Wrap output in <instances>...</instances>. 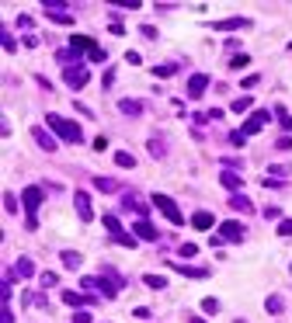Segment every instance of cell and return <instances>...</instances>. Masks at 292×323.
Wrapping results in <instances>:
<instances>
[{
    "label": "cell",
    "mask_w": 292,
    "mask_h": 323,
    "mask_svg": "<svg viewBox=\"0 0 292 323\" xmlns=\"http://www.w3.org/2000/svg\"><path fill=\"white\" fill-rule=\"evenodd\" d=\"M122 209H129V212H139V216H146V202H143V198H139L136 191H129V195H122Z\"/></svg>",
    "instance_id": "9c48e42d"
},
{
    "label": "cell",
    "mask_w": 292,
    "mask_h": 323,
    "mask_svg": "<svg viewBox=\"0 0 292 323\" xmlns=\"http://www.w3.org/2000/svg\"><path fill=\"white\" fill-rule=\"evenodd\" d=\"M150 205H153V209H160L167 219H171V223H174V226H181V223H184V216H181V209H177L174 198H167V195H150Z\"/></svg>",
    "instance_id": "7a4b0ae2"
},
{
    "label": "cell",
    "mask_w": 292,
    "mask_h": 323,
    "mask_svg": "<svg viewBox=\"0 0 292 323\" xmlns=\"http://www.w3.org/2000/svg\"><path fill=\"white\" fill-rule=\"evenodd\" d=\"M174 271L188 275V278H205V275H209V267H188V264H174Z\"/></svg>",
    "instance_id": "44dd1931"
},
{
    "label": "cell",
    "mask_w": 292,
    "mask_h": 323,
    "mask_svg": "<svg viewBox=\"0 0 292 323\" xmlns=\"http://www.w3.org/2000/svg\"><path fill=\"white\" fill-rule=\"evenodd\" d=\"M192 226H195V229H213V226H216L213 212H195V216H192Z\"/></svg>",
    "instance_id": "e0dca14e"
},
{
    "label": "cell",
    "mask_w": 292,
    "mask_h": 323,
    "mask_svg": "<svg viewBox=\"0 0 292 323\" xmlns=\"http://www.w3.org/2000/svg\"><path fill=\"white\" fill-rule=\"evenodd\" d=\"M45 11H49V18L59 21V24H70L73 14H66V7H59V4H45Z\"/></svg>",
    "instance_id": "9a60e30c"
},
{
    "label": "cell",
    "mask_w": 292,
    "mask_h": 323,
    "mask_svg": "<svg viewBox=\"0 0 292 323\" xmlns=\"http://www.w3.org/2000/svg\"><path fill=\"white\" fill-rule=\"evenodd\" d=\"M21 198H24V209H28V216H32V219H28V226H35V209L42 205V188L32 184V188L21 191Z\"/></svg>",
    "instance_id": "8992f818"
},
{
    "label": "cell",
    "mask_w": 292,
    "mask_h": 323,
    "mask_svg": "<svg viewBox=\"0 0 292 323\" xmlns=\"http://www.w3.org/2000/svg\"><path fill=\"white\" fill-rule=\"evenodd\" d=\"M59 261H63V267H66V271H77V267L84 264V257H80L77 250H63V257H59Z\"/></svg>",
    "instance_id": "2e32d148"
},
{
    "label": "cell",
    "mask_w": 292,
    "mask_h": 323,
    "mask_svg": "<svg viewBox=\"0 0 292 323\" xmlns=\"http://www.w3.org/2000/svg\"><path fill=\"white\" fill-rule=\"evenodd\" d=\"M125 63H132V66H139V63H143V56H139V52H125Z\"/></svg>",
    "instance_id": "60d3db41"
},
{
    "label": "cell",
    "mask_w": 292,
    "mask_h": 323,
    "mask_svg": "<svg viewBox=\"0 0 292 323\" xmlns=\"http://www.w3.org/2000/svg\"><path fill=\"white\" fill-rule=\"evenodd\" d=\"M268 313H282V309H285V303H282V295H268Z\"/></svg>",
    "instance_id": "f546056e"
},
{
    "label": "cell",
    "mask_w": 292,
    "mask_h": 323,
    "mask_svg": "<svg viewBox=\"0 0 292 323\" xmlns=\"http://www.w3.org/2000/svg\"><path fill=\"white\" fill-rule=\"evenodd\" d=\"M94 188L104 191V195H112V191H115V181H108V177H94Z\"/></svg>",
    "instance_id": "83f0119b"
},
{
    "label": "cell",
    "mask_w": 292,
    "mask_h": 323,
    "mask_svg": "<svg viewBox=\"0 0 292 323\" xmlns=\"http://www.w3.org/2000/svg\"><path fill=\"white\" fill-rule=\"evenodd\" d=\"M219 181H223V188L233 191V195H240V188H244V181H240V174H236V171H223V174H219Z\"/></svg>",
    "instance_id": "5bb4252c"
},
{
    "label": "cell",
    "mask_w": 292,
    "mask_h": 323,
    "mask_svg": "<svg viewBox=\"0 0 292 323\" xmlns=\"http://www.w3.org/2000/svg\"><path fill=\"white\" fill-rule=\"evenodd\" d=\"M45 122H49V129H52L63 143H80V139H84L80 125H77V122H70V118H63V115H49Z\"/></svg>",
    "instance_id": "6da1fadb"
},
{
    "label": "cell",
    "mask_w": 292,
    "mask_h": 323,
    "mask_svg": "<svg viewBox=\"0 0 292 323\" xmlns=\"http://www.w3.org/2000/svg\"><path fill=\"white\" fill-rule=\"evenodd\" d=\"M230 66H233V70H240V66H247V56H233V59H230Z\"/></svg>",
    "instance_id": "f35d334b"
},
{
    "label": "cell",
    "mask_w": 292,
    "mask_h": 323,
    "mask_svg": "<svg viewBox=\"0 0 292 323\" xmlns=\"http://www.w3.org/2000/svg\"><path fill=\"white\" fill-rule=\"evenodd\" d=\"M143 282H146L150 288H167V278H164V275H146Z\"/></svg>",
    "instance_id": "f1b7e54d"
},
{
    "label": "cell",
    "mask_w": 292,
    "mask_h": 323,
    "mask_svg": "<svg viewBox=\"0 0 292 323\" xmlns=\"http://www.w3.org/2000/svg\"><path fill=\"white\" fill-rule=\"evenodd\" d=\"M0 38H4V49H7V52H14V45H18V42H14V38L7 35V28H4V32H0Z\"/></svg>",
    "instance_id": "e575fe53"
},
{
    "label": "cell",
    "mask_w": 292,
    "mask_h": 323,
    "mask_svg": "<svg viewBox=\"0 0 292 323\" xmlns=\"http://www.w3.org/2000/svg\"><path fill=\"white\" fill-rule=\"evenodd\" d=\"M73 202H77V216L84 219V223H91V219H94V209H91V195H87V191H77V195H73Z\"/></svg>",
    "instance_id": "52a82bcc"
},
{
    "label": "cell",
    "mask_w": 292,
    "mask_h": 323,
    "mask_svg": "<svg viewBox=\"0 0 292 323\" xmlns=\"http://www.w3.org/2000/svg\"><path fill=\"white\" fill-rule=\"evenodd\" d=\"M177 73V66H156L153 70V76H174Z\"/></svg>",
    "instance_id": "836d02e7"
},
{
    "label": "cell",
    "mask_w": 292,
    "mask_h": 323,
    "mask_svg": "<svg viewBox=\"0 0 292 323\" xmlns=\"http://www.w3.org/2000/svg\"><path fill=\"white\" fill-rule=\"evenodd\" d=\"M216 28L230 32V28H247V18H226V21H216Z\"/></svg>",
    "instance_id": "603a6c76"
},
{
    "label": "cell",
    "mask_w": 292,
    "mask_h": 323,
    "mask_svg": "<svg viewBox=\"0 0 292 323\" xmlns=\"http://www.w3.org/2000/svg\"><path fill=\"white\" fill-rule=\"evenodd\" d=\"M177 254H181V257H195V254H198V244H181Z\"/></svg>",
    "instance_id": "1f68e13d"
},
{
    "label": "cell",
    "mask_w": 292,
    "mask_h": 323,
    "mask_svg": "<svg viewBox=\"0 0 292 323\" xmlns=\"http://www.w3.org/2000/svg\"><path fill=\"white\" fill-rule=\"evenodd\" d=\"M32 139H35V143H39V146H42L45 153H52V150H56V139L45 132L42 125H32Z\"/></svg>",
    "instance_id": "30bf717a"
},
{
    "label": "cell",
    "mask_w": 292,
    "mask_h": 323,
    "mask_svg": "<svg viewBox=\"0 0 292 323\" xmlns=\"http://www.w3.org/2000/svg\"><path fill=\"white\" fill-rule=\"evenodd\" d=\"M261 184H264V188H282V184H285V181H278V177H264V181H261Z\"/></svg>",
    "instance_id": "74e56055"
},
{
    "label": "cell",
    "mask_w": 292,
    "mask_h": 323,
    "mask_svg": "<svg viewBox=\"0 0 292 323\" xmlns=\"http://www.w3.org/2000/svg\"><path fill=\"white\" fill-rule=\"evenodd\" d=\"M275 115H278V122H282V129H285V132H292V115L285 112V108H282V104H278V108H275Z\"/></svg>",
    "instance_id": "cb8c5ba5"
},
{
    "label": "cell",
    "mask_w": 292,
    "mask_h": 323,
    "mask_svg": "<svg viewBox=\"0 0 292 323\" xmlns=\"http://www.w3.org/2000/svg\"><path fill=\"white\" fill-rule=\"evenodd\" d=\"M205 87H209V76L195 73L192 80H188V97H202V94H205Z\"/></svg>",
    "instance_id": "4fadbf2b"
},
{
    "label": "cell",
    "mask_w": 292,
    "mask_h": 323,
    "mask_svg": "<svg viewBox=\"0 0 292 323\" xmlns=\"http://www.w3.org/2000/svg\"><path fill=\"white\" fill-rule=\"evenodd\" d=\"M4 209H7V216H14V212H18V195L4 191Z\"/></svg>",
    "instance_id": "484cf974"
},
{
    "label": "cell",
    "mask_w": 292,
    "mask_h": 323,
    "mask_svg": "<svg viewBox=\"0 0 292 323\" xmlns=\"http://www.w3.org/2000/svg\"><path fill=\"white\" fill-rule=\"evenodd\" d=\"M70 49H77V52H91L94 45H91V38H87V35H73V38H70Z\"/></svg>",
    "instance_id": "ffe728a7"
},
{
    "label": "cell",
    "mask_w": 292,
    "mask_h": 323,
    "mask_svg": "<svg viewBox=\"0 0 292 323\" xmlns=\"http://www.w3.org/2000/svg\"><path fill=\"white\" fill-rule=\"evenodd\" d=\"M118 112H122V115H139V112H143V101H132V97H122V101H118Z\"/></svg>",
    "instance_id": "ac0fdd59"
},
{
    "label": "cell",
    "mask_w": 292,
    "mask_h": 323,
    "mask_svg": "<svg viewBox=\"0 0 292 323\" xmlns=\"http://www.w3.org/2000/svg\"><path fill=\"white\" fill-rule=\"evenodd\" d=\"M230 209H236V212H254V202L247 198V195H233V198H230Z\"/></svg>",
    "instance_id": "d6986e66"
},
{
    "label": "cell",
    "mask_w": 292,
    "mask_h": 323,
    "mask_svg": "<svg viewBox=\"0 0 292 323\" xmlns=\"http://www.w3.org/2000/svg\"><path fill=\"white\" fill-rule=\"evenodd\" d=\"M63 303L73 306V309H84L87 303L94 306V299H91V295H84V292H66V288H63Z\"/></svg>",
    "instance_id": "7c38bea8"
},
{
    "label": "cell",
    "mask_w": 292,
    "mask_h": 323,
    "mask_svg": "<svg viewBox=\"0 0 292 323\" xmlns=\"http://www.w3.org/2000/svg\"><path fill=\"white\" fill-rule=\"evenodd\" d=\"M77 56H80L77 49H59V52H56V59H59V63H66V66H80Z\"/></svg>",
    "instance_id": "7402d4cb"
},
{
    "label": "cell",
    "mask_w": 292,
    "mask_h": 323,
    "mask_svg": "<svg viewBox=\"0 0 292 323\" xmlns=\"http://www.w3.org/2000/svg\"><path fill=\"white\" fill-rule=\"evenodd\" d=\"M0 323H14V316H11V309L4 306V313H0Z\"/></svg>",
    "instance_id": "7bdbcfd3"
},
{
    "label": "cell",
    "mask_w": 292,
    "mask_h": 323,
    "mask_svg": "<svg viewBox=\"0 0 292 323\" xmlns=\"http://www.w3.org/2000/svg\"><path fill=\"white\" fill-rule=\"evenodd\" d=\"M244 233H247V229L240 226V223H230V219H226V223L219 226V236H213V244H216V247H219V244H226V240H230V244H240V240H244Z\"/></svg>",
    "instance_id": "3957f363"
},
{
    "label": "cell",
    "mask_w": 292,
    "mask_h": 323,
    "mask_svg": "<svg viewBox=\"0 0 292 323\" xmlns=\"http://www.w3.org/2000/svg\"><path fill=\"white\" fill-rule=\"evenodd\" d=\"M278 236H292V219H282L278 223Z\"/></svg>",
    "instance_id": "d6a6232c"
},
{
    "label": "cell",
    "mask_w": 292,
    "mask_h": 323,
    "mask_svg": "<svg viewBox=\"0 0 292 323\" xmlns=\"http://www.w3.org/2000/svg\"><path fill=\"white\" fill-rule=\"evenodd\" d=\"M63 80H66V87L80 91V87L91 80V70H87V66H66V70H63Z\"/></svg>",
    "instance_id": "5b68a950"
},
{
    "label": "cell",
    "mask_w": 292,
    "mask_h": 323,
    "mask_svg": "<svg viewBox=\"0 0 292 323\" xmlns=\"http://www.w3.org/2000/svg\"><path fill=\"white\" fill-rule=\"evenodd\" d=\"M268 118H272V115H268V112H254L251 118L244 122V136H254V132H261V129L268 125Z\"/></svg>",
    "instance_id": "ba28073f"
},
{
    "label": "cell",
    "mask_w": 292,
    "mask_h": 323,
    "mask_svg": "<svg viewBox=\"0 0 292 323\" xmlns=\"http://www.w3.org/2000/svg\"><path fill=\"white\" fill-rule=\"evenodd\" d=\"M202 309H205V313H216L219 303H216V299H202Z\"/></svg>",
    "instance_id": "8d00e7d4"
},
{
    "label": "cell",
    "mask_w": 292,
    "mask_h": 323,
    "mask_svg": "<svg viewBox=\"0 0 292 323\" xmlns=\"http://www.w3.org/2000/svg\"><path fill=\"white\" fill-rule=\"evenodd\" d=\"M87 56L94 59V63H104V49H101V45H94V49H91V52H87Z\"/></svg>",
    "instance_id": "d590c367"
},
{
    "label": "cell",
    "mask_w": 292,
    "mask_h": 323,
    "mask_svg": "<svg viewBox=\"0 0 292 323\" xmlns=\"http://www.w3.org/2000/svg\"><path fill=\"white\" fill-rule=\"evenodd\" d=\"M192 323H202V320H192Z\"/></svg>",
    "instance_id": "ee69618b"
},
{
    "label": "cell",
    "mask_w": 292,
    "mask_h": 323,
    "mask_svg": "<svg viewBox=\"0 0 292 323\" xmlns=\"http://www.w3.org/2000/svg\"><path fill=\"white\" fill-rule=\"evenodd\" d=\"M104 226H108V233H112V240H115V244H122V247H136V236H129L115 216H104Z\"/></svg>",
    "instance_id": "277c9868"
},
{
    "label": "cell",
    "mask_w": 292,
    "mask_h": 323,
    "mask_svg": "<svg viewBox=\"0 0 292 323\" xmlns=\"http://www.w3.org/2000/svg\"><path fill=\"white\" fill-rule=\"evenodd\" d=\"M115 164H118V167H136V156H132V153H122V150H118V153H115Z\"/></svg>",
    "instance_id": "4316f807"
},
{
    "label": "cell",
    "mask_w": 292,
    "mask_h": 323,
    "mask_svg": "<svg viewBox=\"0 0 292 323\" xmlns=\"http://www.w3.org/2000/svg\"><path fill=\"white\" fill-rule=\"evenodd\" d=\"M14 271H18V278H28V275L35 271V264H32L28 257H21V261H18V267H14Z\"/></svg>",
    "instance_id": "d4e9b609"
},
{
    "label": "cell",
    "mask_w": 292,
    "mask_h": 323,
    "mask_svg": "<svg viewBox=\"0 0 292 323\" xmlns=\"http://www.w3.org/2000/svg\"><path fill=\"white\" fill-rule=\"evenodd\" d=\"M132 233H136L139 240H146V244H153V240H160V233H156V229H153V223H146V219H139V223H136V229H132Z\"/></svg>",
    "instance_id": "8fae6325"
},
{
    "label": "cell",
    "mask_w": 292,
    "mask_h": 323,
    "mask_svg": "<svg viewBox=\"0 0 292 323\" xmlns=\"http://www.w3.org/2000/svg\"><path fill=\"white\" fill-rule=\"evenodd\" d=\"M244 139H247V136H244V132H230V143H233V146H240Z\"/></svg>",
    "instance_id": "b9f144b4"
},
{
    "label": "cell",
    "mask_w": 292,
    "mask_h": 323,
    "mask_svg": "<svg viewBox=\"0 0 292 323\" xmlns=\"http://www.w3.org/2000/svg\"><path fill=\"white\" fill-rule=\"evenodd\" d=\"M251 104H254V97H236L233 104H230V112H247Z\"/></svg>",
    "instance_id": "4dcf8cb0"
},
{
    "label": "cell",
    "mask_w": 292,
    "mask_h": 323,
    "mask_svg": "<svg viewBox=\"0 0 292 323\" xmlns=\"http://www.w3.org/2000/svg\"><path fill=\"white\" fill-rule=\"evenodd\" d=\"M42 285H45V288L56 285V275H52V271H45V275H42Z\"/></svg>",
    "instance_id": "ab89813d"
}]
</instances>
